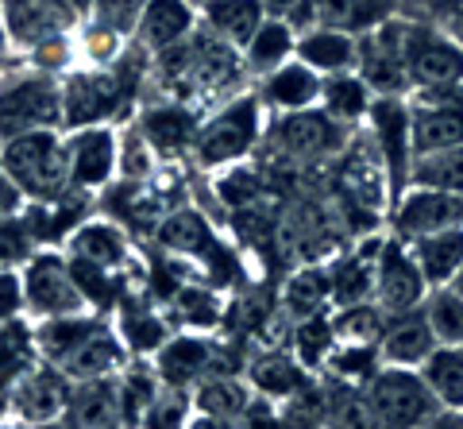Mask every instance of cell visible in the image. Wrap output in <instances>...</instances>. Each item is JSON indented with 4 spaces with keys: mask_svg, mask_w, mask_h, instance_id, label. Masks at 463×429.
Here are the masks:
<instances>
[{
    "mask_svg": "<svg viewBox=\"0 0 463 429\" xmlns=\"http://www.w3.org/2000/svg\"><path fill=\"white\" fill-rule=\"evenodd\" d=\"M151 70L158 78V90L170 101L190 105L201 117L221 101H228V97L243 93V81L251 78L248 62H243V51L216 39L205 27H197L190 39L170 47L166 54H155Z\"/></svg>",
    "mask_w": 463,
    "mask_h": 429,
    "instance_id": "cell-1",
    "label": "cell"
},
{
    "mask_svg": "<svg viewBox=\"0 0 463 429\" xmlns=\"http://www.w3.org/2000/svg\"><path fill=\"white\" fill-rule=\"evenodd\" d=\"M267 117L270 112L263 109L255 90H243L236 97H228V101H221L216 109H209L197 128L194 163L201 170L240 167L267 139V124H270Z\"/></svg>",
    "mask_w": 463,
    "mask_h": 429,
    "instance_id": "cell-2",
    "label": "cell"
},
{
    "mask_svg": "<svg viewBox=\"0 0 463 429\" xmlns=\"http://www.w3.org/2000/svg\"><path fill=\"white\" fill-rule=\"evenodd\" d=\"M0 170L20 186L27 202H62L74 194L66 163V132H27L0 139Z\"/></svg>",
    "mask_w": 463,
    "mask_h": 429,
    "instance_id": "cell-3",
    "label": "cell"
},
{
    "mask_svg": "<svg viewBox=\"0 0 463 429\" xmlns=\"http://www.w3.org/2000/svg\"><path fill=\"white\" fill-rule=\"evenodd\" d=\"M66 132L62 78L39 70H5L0 74V139L27 132Z\"/></svg>",
    "mask_w": 463,
    "mask_h": 429,
    "instance_id": "cell-4",
    "label": "cell"
},
{
    "mask_svg": "<svg viewBox=\"0 0 463 429\" xmlns=\"http://www.w3.org/2000/svg\"><path fill=\"white\" fill-rule=\"evenodd\" d=\"M364 395L383 429H425L444 414V406L437 403V395L429 391V383L417 367L383 364L379 376L364 383Z\"/></svg>",
    "mask_w": 463,
    "mask_h": 429,
    "instance_id": "cell-5",
    "label": "cell"
},
{
    "mask_svg": "<svg viewBox=\"0 0 463 429\" xmlns=\"http://www.w3.org/2000/svg\"><path fill=\"white\" fill-rule=\"evenodd\" d=\"M352 139H355V128L332 120L328 112L317 105L306 112L270 117L263 143L289 163H321V159H332V155H344Z\"/></svg>",
    "mask_w": 463,
    "mask_h": 429,
    "instance_id": "cell-6",
    "label": "cell"
},
{
    "mask_svg": "<svg viewBox=\"0 0 463 429\" xmlns=\"http://www.w3.org/2000/svg\"><path fill=\"white\" fill-rule=\"evenodd\" d=\"M367 143L383 163V175L390 182V202L410 190L417 143H413V109L410 97H374L367 117Z\"/></svg>",
    "mask_w": 463,
    "mask_h": 429,
    "instance_id": "cell-7",
    "label": "cell"
},
{
    "mask_svg": "<svg viewBox=\"0 0 463 429\" xmlns=\"http://www.w3.org/2000/svg\"><path fill=\"white\" fill-rule=\"evenodd\" d=\"M405 70H410L413 93L463 81L459 35L448 32V27L425 24V20H405Z\"/></svg>",
    "mask_w": 463,
    "mask_h": 429,
    "instance_id": "cell-8",
    "label": "cell"
},
{
    "mask_svg": "<svg viewBox=\"0 0 463 429\" xmlns=\"http://www.w3.org/2000/svg\"><path fill=\"white\" fill-rule=\"evenodd\" d=\"M24 286H27V318H35V321L90 310V302L81 298L78 282H74L66 252L39 248L32 260L24 263Z\"/></svg>",
    "mask_w": 463,
    "mask_h": 429,
    "instance_id": "cell-9",
    "label": "cell"
},
{
    "mask_svg": "<svg viewBox=\"0 0 463 429\" xmlns=\"http://www.w3.org/2000/svg\"><path fill=\"white\" fill-rule=\"evenodd\" d=\"M355 74L371 85L374 97H410V70H405V20L390 16L379 27L359 35Z\"/></svg>",
    "mask_w": 463,
    "mask_h": 429,
    "instance_id": "cell-10",
    "label": "cell"
},
{
    "mask_svg": "<svg viewBox=\"0 0 463 429\" xmlns=\"http://www.w3.org/2000/svg\"><path fill=\"white\" fill-rule=\"evenodd\" d=\"M66 163L74 194H100L120 178V132L116 124L66 128Z\"/></svg>",
    "mask_w": 463,
    "mask_h": 429,
    "instance_id": "cell-11",
    "label": "cell"
},
{
    "mask_svg": "<svg viewBox=\"0 0 463 429\" xmlns=\"http://www.w3.org/2000/svg\"><path fill=\"white\" fill-rule=\"evenodd\" d=\"M429 291L432 286L425 282L421 267H417L413 248L394 233L379 240V248H374V306L390 318V313L425 306Z\"/></svg>",
    "mask_w": 463,
    "mask_h": 429,
    "instance_id": "cell-12",
    "label": "cell"
},
{
    "mask_svg": "<svg viewBox=\"0 0 463 429\" xmlns=\"http://www.w3.org/2000/svg\"><path fill=\"white\" fill-rule=\"evenodd\" d=\"M390 233L402 236L405 244L444 228H463V194L425 190V186H410L402 197L390 202Z\"/></svg>",
    "mask_w": 463,
    "mask_h": 429,
    "instance_id": "cell-13",
    "label": "cell"
},
{
    "mask_svg": "<svg viewBox=\"0 0 463 429\" xmlns=\"http://www.w3.org/2000/svg\"><path fill=\"white\" fill-rule=\"evenodd\" d=\"M70 383L62 371L47 360H35L12 387V422L20 425H43V422H62L70 403Z\"/></svg>",
    "mask_w": 463,
    "mask_h": 429,
    "instance_id": "cell-14",
    "label": "cell"
},
{
    "mask_svg": "<svg viewBox=\"0 0 463 429\" xmlns=\"http://www.w3.org/2000/svg\"><path fill=\"white\" fill-rule=\"evenodd\" d=\"M0 16H5V32L16 54L39 39L58 32H78L85 24L66 0H0Z\"/></svg>",
    "mask_w": 463,
    "mask_h": 429,
    "instance_id": "cell-15",
    "label": "cell"
},
{
    "mask_svg": "<svg viewBox=\"0 0 463 429\" xmlns=\"http://www.w3.org/2000/svg\"><path fill=\"white\" fill-rule=\"evenodd\" d=\"M151 364L163 379V387H178V391H194L205 376H216L221 371V360H216V345L205 333H174L163 348L151 356Z\"/></svg>",
    "mask_w": 463,
    "mask_h": 429,
    "instance_id": "cell-16",
    "label": "cell"
},
{
    "mask_svg": "<svg viewBox=\"0 0 463 429\" xmlns=\"http://www.w3.org/2000/svg\"><path fill=\"white\" fill-rule=\"evenodd\" d=\"M321 90H325V78L317 74L313 66H306L294 54L289 62H282L279 70L255 78V93L263 109L270 117H286V112H306L321 105Z\"/></svg>",
    "mask_w": 463,
    "mask_h": 429,
    "instance_id": "cell-17",
    "label": "cell"
},
{
    "mask_svg": "<svg viewBox=\"0 0 463 429\" xmlns=\"http://www.w3.org/2000/svg\"><path fill=\"white\" fill-rule=\"evenodd\" d=\"M136 124H139V132L147 136L158 159H182V155H194L201 112L182 101H158V105L143 109Z\"/></svg>",
    "mask_w": 463,
    "mask_h": 429,
    "instance_id": "cell-18",
    "label": "cell"
},
{
    "mask_svg": "<svg viewBox=\"0 0 463 429\" xmlns=\"http://www.w3.org/2000/svg\"><path fill=\"white\" fill-rule=\"evenodd\" d=\"M197 27H201V12L194 0H147L132 43L155 59V54H166L170 47L185 43Z\"/></svg>",
    "mask_w": 463,
    "mask_h": 429,
    "instance_id": "cell-19",
    "label": "cell"
},
{
    "mask_svg": "<svg viewBox=\"0 0 463 429\" xmlns=\"http://www.w3.org/2000/svg\"><path fill=\"white\" fill-rule=\"evenodd\" d=\"M437 345L440 340L432 333L425 306L405 310V313H390L383 337H379L383 364H390V367H417L421 371V364L437 352Z\"/></svg>",
    "mask_w": 463,
    "mask_h": 429,
    "instance_id": "cell-20",
    "label": "cell"
},
{
    "mask_svg": "<svg viewBox=\"0 0 463 429\" xmlns=\"http://www.w3.org/2000/svg\"><path fill=\"white\" fill-rule=\"evenodd\" d=\"M128 364H132V352H128L120 333H116V325L105 321L90 340H81L78 352L58 371H62L70 383H81V379H112V376H120Z\"/></svg>",
    "mask_w": 463,
    "mask_h": 429,
    "instance_id": "cell-21",
    "label": "cell"
},
{
    "mask_svg": "<svg viewBox=\"0 0 463 429\" xmlns=\"http://www.w3.org/2000/svg\"><path fill=\"white\" fill-rule=\"evenodd\" d=\"M62 248H66V255H74V260H90V263L109 267V271L132 267V244H128L124 228L116 224L112 217L81 221L74 233H70V240Z\"/></svg>",
    "mask_w": 463,
    "mask_h": 429,
    "instance_id": "cell-22",
    "label": "cell"
},
{
    "mask_svg": "<svg viewBox=\"0 0 463 429\" xmlns=\"http://www.w3.org/2000/svg\"><path fill=\"white\" fill-rule=\"evenodd\" d=\"M66 429H124L120 391L112 379H81L70 387V403L62 414Z\"/></svg>",
    "mask_w": 463,
    "mask_h": 429,
    "instance_id": "cell-23",
    "label": "cell"
},
{
    "mask_svg": "<svg viewBox=\"0 0 463 429\" xmlns=\"http://www.w3.org/2000/svg\"><path fill=\"white\" fill-rule=\"evenodd\" d=\"M294 54L306 66H313L321 78L347 74V70H355V62H359V35L340 32V27L313 24V27H306V32H298V51Z\"/></svg>",
    "mask_w": 463,
    "mask_h": 429,
    "instance_id": "cell-24",
    "label": "cell"
},
{
    "mask_svg": "<svg viewBox=\"0 0 463 429\" xmlns=\"http://www.w3.org/2000/svg\"><path fill=\"white\" fill-rule=\"evenodd\" d=\"M105 321H109V313H97V310L35 321V325H32V337H35L39 360H47V364H54V367H62L70 356L78 352L81 340H90Z\"/></svg>",
    "mask_w": 463,
    "mask_h": 429,
    "instance_id": "cell-25",
    "label": "cell"
},
{
    "mask_svg": "<svg viewBox=\"0 0 463 429\" xmlns=\"http://www.w3.org/2000/svg\"><path fill=\"white\" fill-rule=\"evenodd\" d=\"M116 310H120V318H116V333H120L128 352H132V360H151V356L174 337L170 318H166L163 310L147 306V302L124 298Z\"/></svg>",
    "mask_w": 463,
    "mask_h": 429,
    "instance_id": "cell-26",
    "label": "cell"
},
{
    "mask_svg": "<svg viewBox=\"0 0 463 429\" xmlns=\"http://www.w3.org/2000/svg\"><path fill=\"white\" fill-rule=\"evenodd\" d=\"M197 12H201V27L213 32L216 39L232 43L236 51L248 47L251 35L267 20L263 0H205V5H197Z\"/></svg>",
    "mask_w": 463,
    "mask_h": 429,
    "instance_id": "cell-27",
    "label": "cell"
},
{
    "mask_svg": "<svg viewBox=\"0 0 463 429\" xmlns=\"http://www.w3.org/2000/svg\"><path fill=\"white\" fill-rule=\"evenodd\" d=\"M248 383H251L255 395L274 398V403H286V398H294L309 379H306V364L294 360V356L263 352L248 364Z\"/></svg>",
    "mask_w": 463,
    "mask_h": 429,
    "instance_id": "cell-28",
    "label": "cell"
},
{
    "mask_svg": "<svg viewBox=\"0 0 463 429\" xmlns=\"http://www.w3.org/2000/svg\"><path fill=\"white\" fill-rule=\"evenodd\" d=\"M413 255L417 267H421L425 282L437 291V286H452V279L463 267V228H444V233H432L413 240Z\"/></svg>",
    "mask_w": 463,
    "mask_h": 429,
    "instance_id": "cell-29",
    "label": "cell"
},
{
    "mask_svg": "<svg viewBox=\"0 0 463 429\" xmlns=\"http://www.w3.org/2000/svg\"><path fill=\"white\" fill-rule=\"evenodd\" d=\"M158 244H163L170 255H190V260H213L216 255V236L213 228L201 221V213L194 209H178V213H166L163 224H158Z\"/></svg>",
    "mask_w": 463,
    "mask_h": 429,
    "instance_id": "cell-30",
    "label": "cell"
},
{
    "mask_svg": "<svg viewBox=\"0 0 463 429\" xmlns=\"http://www.w3.org/2000/svg\"><path fill=\"white\" fill-rule=\"evenodd\" d=\"M294 51H298V27L267 16L263 27H259V32L251 35V43L243 47V62H248L251 78H263V74H270V70H279L282 62L294 59Z\"/></svg>",
    "mask_w": 463,
    "mask_h": 429,
    "instance_id": "cell-31",
    "label": "cell"
},
{
    "mask_svg": "<svg viewBox=\"0 0 463 429\" xmlns=\"http://www.w3.org/2000/svg\"><path fill=\"white\" fill-rule=\"evenodd\" d=\"M371 105H374V93H371V85L355 74V70L325 78L321 109L328 112L332 120H340V124H347V128H359V124H367Z\"/></svg>",
    "mask_w": 463,
    "mask_h": 429,
    "instance_id": "cell-32",
    "label": "cell"
},
{
    "mask_svg": "<svg viewBox=\"0 0 463 429\" xmlns=\"http://www.w3.org/2000/svg\"><path fill=\"white\" fill-rule=\"evenodd\" d=\"M251 383L236 379L232 371H216L205 376L194 387V406L197 414H209V418H224V422H240V414L251 403Z\"/></svg>",
    "mask_w": 463,
    "mask_h": 429,
    "instance_id": "cell-33",
    "label": "cell"
},
{
    "mask_svg": "<svg viewBox=\"0 0 463 429\" xmlns=\"http://www.w3.org/2000/svg\"><path fill=\"white\" fill-rule=\"evenodd\" d=\"M374 248L344 255V260L328 271V291H332V302L340 310L359 306V302H374Z\"/></svg>",
    "mask_w": 463,
    "mask_h": 429,
    "instance_id": "cell-34",
    "label": "cell"
},
{
    "mask_svg": "<svg viewBox=\"0 0 463 429\" xmlns=\"http://www.w3.org/2000/svg\"><path fill=\"white\" fill-rule=\"evenodd\" d=\"M116 391H120V418H124V429H136L139 418L147 414V406L158 398L163 391V379L151 360H132L120 376H116Z\"/></svg>",
    "mask_w": 463,
    "mask_h": 429,
    "instance_id": "cell-35",
    "label": "cell"
},
{
    "mask_svg": "<svg viewBox=\"0 0 463 429\" xmlns=\"http://www.w3.org/2000/svg\"><path fill=\"white\" fill-rule=\"evenodd\" d=\"M421 376L444 410H463V345H437Z\"/></svg>",
    "mask_w": 463,
    "mask_h": 429,
    "instance_id": "cell-36",
    "label": "cell"
},
{
    "mask_svg": "<svg viewBox=\"0 0 463 429\" xmlns=\"http://www.w3.org/2000/svg\"><path fill=\"white\" fill-rule=\"evenodd\" d=\"M328 376L332 379H344V383H355V387H364L371 376H379L383 371V352L379 345H371V340H336L328 352Z\"/></svg>",
    "mask_w": 463,
    "mask_h": 429,
    "instance_id": "cell-37",
    "label": "cell"
},
{
    "mask_svg": "<svg viewBox=\"0 0 463 429\" xmlns=\"http://www.w3.org/2000/svg\"><path fill=\"white\" fill-rule=\"evenodd\" d=\"M24 54V66L27 70H39V74H51V78H70L74 70H81V51H78V32H58L32 43Z\"/></svg>",
    "mask_w": 463,
    "mask_h": 429,
    "instance_id": "cell-38",
    "label": "cell"
},
{
    "mask_svg": "<svg viewBox=\"0 0 463 429\" xmlns=\"http://www.w3.org/2000/svg\"><path fill=\"white\" fill-rule=\"evenodd\" d=\"M410 186H425V190H444V194H463V148L421 151L413 159Z\"/></svg>",
    "mask_w": 463,
    "mask_h": 429,
    "instance_id": "cell-39",
    "label": "cell"
},
{
    "mask_svg": "<svg viewBox=\"0 0 463 429\" xmlns=\"http://www.w3.org/2000/svg\"><path fill=\"white\" fill-rule=\"evenodd\" d=\"M170 310H174V321L194 329V333H209V329L221 321V298H216L209 286H178L170 294Z\"/></svg>",
    "mask_w": 463,
    "mask_h": 429,
    "instance_id": "cell-40",
    "label": "cell"
},
{
    "mask_svg": "<svg viewBox=\"0 0 463 429\" xmlns=\"http://www.w3.org/2000/svg\"><path fill=\"white\" fill-rule=\"evenodd\" d=\"M425 313L440 345H463V294L459 291H452V286L429 291Z\"/></svg>",
    "mask_w": 463,
    "mask_h": 429,
    "instance_id": "cell-41",
    "label": "cell"
},
{
    "mask_svg": "<svg viewBox=\"0 0 463 429\" xmlns=\"http://www.w3.org/2000/svg\"><path fill=\"white\" fill-rule=\"evenodd\" d=\"M132 47V39H124V35H116L109 32V27H97L85 20L78 27V51H81V66H90V70H109L124 59V51Z\"/></svg>",
    "mask_w": 463,
    "mask_h": 429,
    "instance_id": "cell-42",
    "label": "cell"
},
{
    "mask_svg": "<svg viewBox=\"0 0 463 429\" xmlns=\"http://www.w3.org/2000/svg\"><path fill=\"white\" fill-rule=\"evenodd\" d=\"M194 391H178V387H163L158 398L147 406V414L139 418L136 429H190L194 422Z\"/></svg>",
    "mask_w": 463,
    "mask_h": 429,
    "instance_id": "cell-43",
    "label": "cell"
},
{
    "mask_svg": "<svg viewBox=\"0 0 463 429\" xmlns=\"http://www.w3.org/2000/svg\"><path fill=\"white\" fill-rule=\"evenodd\" d=\"M383 329H386V313L374 302L344 306L336 318H332V333H336V340H371V345H379Z\"/></svg>",
    "mask_w": 463,
    "mask_h": 429,
    "instance_id": "cell-44",
    "label": "cell"
},
{
    "mask_svg": "<svg viewBox=\"0 0 463 429\" xmlns=\"http://www.w3.org/2000/svg\"><path fill=\"white\" fill-rule=\"evenodd\" d=\"M158 167V155L139 132V124L120 128V178L124 182H147Z\"/></svg>",
    "mask_w": 463,
    "mask_h": 429,
    "instance_id": "cell-45",
    "label": "cell"
},
{
    "mask_svg": "<svg viewBox=\"0 0 463 429\" xmlns=\"http://www.w3.org/2000/svg\"><path fill=\"white\" fill-rule=\"evenodd\" d=\"M143 8H147V0H93L90 24L109 27V32L124 35V39H136V27L143 20Z\"/></svg>",
    "mask_w": 463,
    "mask_h": 429,
    "instance_id": "cell-46",
    "label": "cell"
},
{
    "mask_svg": "<svg viewBox=\"0 0 463 429\" xmlns=\"http://www.w3.org/2000/svg\"><path fill=\"white\" fill-rule=\"evenodd\" d=\"M328 271H306V275H298V279H289L286 286V306L289 313H301V321L306 318H317L325 306V298H328Z\"/></svg>",
    "mask_w": 463,
    "mask_h": 429,
    "instance_id": "cell-47",
    "label": "cell"
},
{
    "mask_svg": "<svg viewBox=\"0 0 463 429\" xmlns=\"http://www.w3.org/2000/svg\"><path fill=\"white\" fill-rule=\"evenodd\" d=\"M35 252H39V244H35V236L27 233L24 213L0 221V267H24Z\"/></svg>",
    "mask_w": 463,
    "mask_h": 429,
    "instance_id": "cell-48",
    "label": "cell"
},
{
    "mask_svg": "<svg viewBox=\"0 0 463 429\" xmlns=\"http://www.w3.org/2000/svg\"><path fill=\"white\" fill-rule=\"evenodd\" d=\"M27 318L24 267H0V325Z\"/></svg>",
    "mask_w": 463,
    "mask_h": 429,
    "instance_id": "cell-49",
    "label": "cell"
},
{
    "mask_svg": "<svg viewBox=\"0 0 463 429\" xmlns=\"http://www.w3.org/2000/svg\"><path fill=\"white\" fill-rule=\"evenodd\" d=\"M240 429H294L286 418L282 403H274V398H263V395H251L248 410L240 414Z\"/></svg>",
    "mask_w": 463,
    "mask_h": 429,
    "instance_id": "cell-50",
    "label": "cell"
},
{
    "mask_svg": "<svg viewBox=\"0 0 463 429\" xmlns=\"http://www.w3.org/2000/svg\"><path fill=\"white\" fill-rule=\"evenodd\" d=\"M263 5H267V16L294 24L298 32H306V27H313L317 0H263Z\"/></svg>",
    "mask_w": 463,
    "mask_h": 429,
    "instance_id": "cell-51",
    "label": "cell"
},
{
    "mask_svg": "<svg viewBox=\"0 0 463 429\" xmlns=\"http://www.w3.org/2000/svg\"><path fill=\"white\" fill-rule=\"evenodd\" d=\"M24 205H27V197L20 194V186L12 182L5 170H0V221H5V217H20Z\"/></svg>",
    "mask_w": 463,
    "mask_h": 429,
    "instance_id": "cell-52",
    "label": "cell"
},
{
    "mask_svg": "<svg viewBox=\"0 0 463 429\" xmlns=\"http://www.w3.org/2000/svg\"><path fill=\"white\" fill-rule=\"evenodd\" d=\"M425 429H463V410H444L437 422H429Z\"/></svg>",
    "mask_w": 463,
    "mask_h": 429,
    "instance_id": "cell-53",
    "label": "cell"
},
{
    "mask_svg": "<svg viewBox=\"0 0 463 429\" xmlns=\"http://www.w3.org/2000/svg\"><path fill=\"white\" fill-rule=\"evenodd\" d=\"M190 429H240L236 422H224V418H209V414H194Z\"/></svg>",
    "mask_w": 463,
    "mask_h": 429,
    "instance_id": "cell-54",
    "label": "cell"
},
{
    "mask_svg": "<svg viewBox=\"0 0 463 429\" xmlns=\"http://www.w3.org/2000/svg\"><path fill=\"white\" fill-rule=\"evenodd\" d=\"M8 54H16V51H12L8 32H5V16H0V74H5V70H8Z\"/></svg>",
    "mask_w": 463,
    "mask_h": 429,
    "instance_id": "cell-55",
    "label": "cell"
},
{
    "mask_svg": "<svg viewBox=\"0 0 463 429\" xmlns=\"http://www.w3.org/2000/svg\"><path fill=\"white\" fill-rule=\"evenodd\" d=\"M66 5H70V8H74V12H78V16H81V20H90V8H93V0H66Z\"/></svg>",
    "mask_w": 463,
    "mask_h": 429,
    "instance_id": "cell-56",
    "label": "cell"
},
{
    "mask_svg": "<svg viewBox=\"0 0 463 429\" xmlns=\"http://www.w3.org/2000/svg\"><path fill=\"white\" fill-rule=\"evenodd\" d=\"M24 429H66V422H43V425H24Z\"/></svg>",
    "mask_w": 463,
    "mask_h": 429,
    "instance_id": "cell-57",
    "label": "cell"
},
{
    "mask_svg": "<svg viewBox=\"0 0 463 429\" xmlns=\"http://www.w3.org/2000/svg\"><path fill=\"white\" fill-rule=\"evenodd\" d=\"M452 291H459V294H463V267H459V275L452 279Z\"/></svg>",
    "mask_w": 463,
    "mask_h": 429,
    "instance_id": "cell-58",
    "label": "cell"
},
{
    "mask_svg": "<svg viewBox=\"0 0 463 429\" xmlns=\"http://www.w3.org/2000/svg\"><path fill=\"white\" fill-rule=\"evenodd\" d=\"M194 5H205V0H194Z\"/></svg>",
    "mask_w": 463,
    "mask_h": 429,
    "instance_id": "cell-59",
    "label": "cell"
}]
</instances>
